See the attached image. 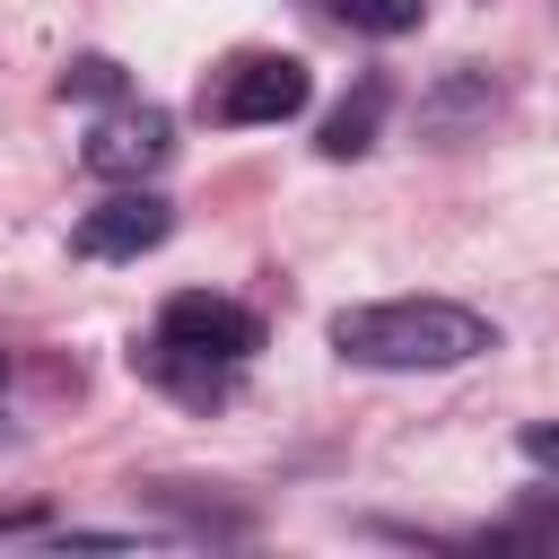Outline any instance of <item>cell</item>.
Here are the masks:
<instances>
[{"mask_svg": "<svg viewBox=\"0 0 559 559\" xmlns=\"http://www.w3.org/2000/svg\"><path fill=\"white\" fill-rule=\"evenodd\" d=\"M332 349L349 367L419 376V367H463V358L498 349V332H489V314H472L454 297H384V306H341L332 314Z\"/></svg>", "mask_w": 559, "mask_h": 559, "instance_id": "obj_1", "label": "cell"}, {"mask_svg": "<svg viewBox=\"0 0 559 559\" xmlns=\"http://www.w3.org/2000/svg\"><path fill=\"white\" fill-rule=\"evenodd\" d=\"M306 96H314V79L297 52H245L218 70V87H201L210 122H288V114H306Z\"/></svg>", "mask_w": 559, "mask_h": 559, "instance_id": "obj_2", "label": "cell"}, {"mask_svg": "<svg viewBox=\"0 0 559 559\" xmlns=\"http://www.w3.org/2000/svg\"><path fill=\"white\" fill-rule=\"evenodd\" d=\"M157 332H166V341H183V349H201V358H218V367H245V358L262 349V314H245L236 297H210V288L166 297Z\"/></svg>", "mask_w": 559, "mask_h": 559, "instance_id": "obj_3", "label": "cell"}, {"mask_svg": "<svg viewBox=\"0 0 559 559\" xmlns=\"http://www.w3.org/2000/svg\"><path fill=\"white\" fill-rule=\"evenodd\" d=\"M175 236V210L157 201V192H114V201H96L79 227H70V245L87 253V262H131V253H148V245H166Z\"/></svg>", "mask_w": 559, "mask_h": 559, "instance_id": "obj_4", "label": "cell"}, {"mask_svg": "<svg viewBox=\"0 0 559 559\" xmlns=\"http://www.w3.org/2000/svg\"><path fill=\"white\" fill-rule=\"evenodd\" d=\"M166 148H175V131H166V114L157 105H122V114H105L96 131H87V175H148V166H166Z\"/></svg>", "mask_w": 559, "mask_h": 559, "instance_id": "obj_5", "label": "cell"}, {"mask_svg": "<svg viewBox=\"0 0 559 559\" xmlns=\"http://www.w3.org/2000/svg\"><path fill=\"white\" fill-rule=\"evenodd\" d=\"M131 367H140L148 384L183 393V402H218V393H227V376H236V367H218V358H201V349H183V341H166V332H157V341H140V349H131Z\"/></svg>", "mask_w": 559, "mask_h": 559, "instance_id": "obj_6", "label": "cell"}, {"mask_svg": "<svg viewBox=\"0 0 559 559\" xmlns=\"http://www.w3.org/2000/svg\"><path fill=\"white\" fill-rule=\"evenodd\" d=\"M376 114H384V87L367 79V87H358V96H349V105L323 122V140H314V148H323V157H358V148L376 140Z\"/></svg>", "mask_w": 559, "mask_h": 559, "instance_id": "obj_7", "label": "cell"}, {"mask_svg": "<svg viewBox=\"0 0 559 559\" xmlns=\"http://www.w3.org/2000/svg\"><path fill=\"white\" fill-rule=\"evenodd\" d=\"M358 35H411L419 17H428V0H332Z\"/></svg>", "mask_w": 559, "mask_h": 559, "instance_id": "obj_8", "label": "cell"}, {"mask_svg": "<svg viewBox=\"0 0 559 559\" xmlns=\"http://www.w3.org/2000/svg\"><path fill=\"white\" fill-rule=\"evenodd\" d=\"M61 96H87V105H105V96H122V70H114L105 52H87V61H70V79H61Z\"/></svg>", "mask_w": 559, "mask_h": 559, "instance_id": "obj_9", "label": "cell"}, {"mask_svg": "<svg viewBox=\"0 0 559 559\" xmlns=\"http://www.w3.org/2000/svg\"><path fill=\"white\" fill-rule=\"evenodd\" d=\"M515 445H524V463H542V472H559V419H533V428H524Z\"/></svg>", "mask_w": 559, "mask_h": 559, "instance_id": "obj_10", "label": "cell"}, {"mask_svg": "<svg viewBox=\"0 0 559 559\" xmlns=\"http://www.w3.org/2000/svg\"><path fill=\"white\" fill-rule=\"evenodd\" d=\"M524 533H559V507H550V498H533V507H524Z\"/></svg>", "mask_w": 559, "mask_h": 559, "instance_id": "obj_11", "label": "cell"}, {"mask_svg": "<svg viewBox=\"0 0 559 559\" xmlns=\"http://www.w3.org/2000/svg\"><path fill=\"white\" fill-rule=\"evenodd\" d=\"M0 437H9V411H0Z\"/></svg>", "mask_w": 559, "mask_h": 559, "instance_id": "obj_12", "label": "cell"}]
</instances>
